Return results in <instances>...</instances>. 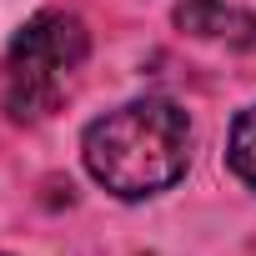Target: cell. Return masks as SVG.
<instances>
[{"instance_id": "1", "label": "cell", "mask_w": 256, "mask_h": 256, "mask_svg": "<svg viewBox=\"0 0 256 256\" xmlns=\"http://www.w3.org/2000/svg\"><path fill=\"white\" fill-rule=\"evenodd\" d=\"M86 171L120 201H146L176 186L191 166V120L171 100H126L86 126Z\"/></svg>"}, {"instance_id": "2", "label": "cell", "mask_w": 256, "mask_h": 256, "mask_svg": "<svg viewBox=\"0 0 256 256\" xmlns=\"http://www.w3.org/2000/svg\"><path fill=\"white\" fill-rule=\"evenodd\" d=\"M86 50H90V36L76 16L46 10L26 20L6 50V66H0V100H6L10 120L56 116L86 66Z\"/></svg>"}, {"instance_id": "3", "label": "cell", "mask_w": 256, "mask_h": 256, "mask_svg": "<svg viewBox=\"0 0 256 256\" xmlns=\"http://www.w3.org/2000/svg\"><path fill=\"white\" fill-rule=\"evenodd\" d=\"M176 26L196 40H221V46H251L256 40V16L231 6V0H181Z\"/></svg>"}, {"instance_id": "4", "label": "cell", "mask_w": 256, "mask_h": 256, "mask_svg": "<svg viewBox=\"0 0 256 256\" xmlns=\"http://www.w3.org/2000/svg\"><path fill=\"white\" fill-rule=\"evenodd\" d=\"M226 161H231V171H236V176L256 191V106L236 116L231 141H226Z\"/></svg>"}]
</instances>
